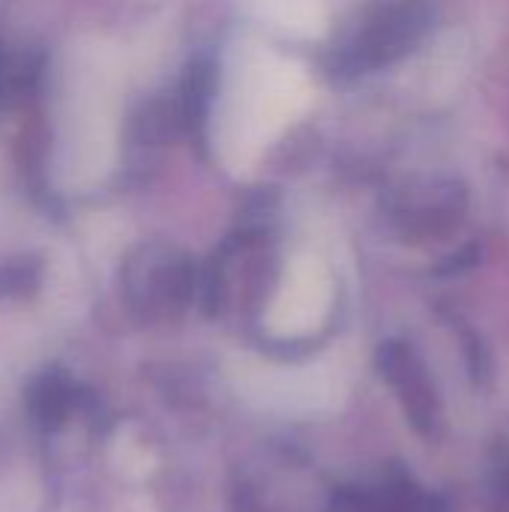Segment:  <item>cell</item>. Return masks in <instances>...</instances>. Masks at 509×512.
Here are the masks:
<instances>
[{"instance_id": "7a4b0ae2", "label": "cell", "mask_w": 509, "mask_h": 512, "mask_svg": "<svg viewBox=\"0 0 509 512\" xmlns=\"http://www.w3.org/2000/svg\"><path fill=\"white\" fill-rule=\"evenodd\" d=\"M390 375H396V390L402 393L408 411L417 417V423H429L435 417V396L423 375L414 369V360L408 354H396V363L390 366Z\"/></svg>"}, {"instance_id": "6da1fadb", "label": "cell", "mask_w": 509, "mask_h": 512, "mask_svg": "<svg viewBox=\"0 0 509 512\" xmlns=\"http://www.w3.org/2000/svg\"><path fill=\"white\" fill-rule=\"evenodd\" d=\"M294 72L288 63L261 57L249 60L240 69V78L231 93V117L237 123V138L234 147L249 150L258 147L264 138L276 132L279 123H285L294 99H297V84Z\"/></svg>"}, {"instance_id": "3957f363", "label": "cell", "mask_w": 509, "mask_h": 512, "mask_svg": "<svg viewBox=\"0 0 509 512\" xmlns=\"http://www.w3.org/2000/svg\"><path fill=\"white\" fill-rule=\"evenodd\" d=\"M504 486H507V495H509V459H507V465H504Z\"/></svg>"}]
</instances>
